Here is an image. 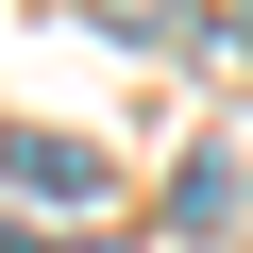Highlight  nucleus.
Masks as SVG:
<instances>
[{"label": "nucleus", "mask_w": 253, "mask_h": 253, "mask_svg": "<svg viewBox=\"0 0 253 253\" xmlns=\"http://www.w3.org/2000/svg\"><path fill=\"white\" fill-rule=\"evenodd\" d=\"M236 51H253V0H236Z\"/></svg>", "instance_id": "20e7f679"}, {"label": "nucleus", "mask_w": 253, "mask_h": 253, "mask_svg": "<svg viewBox=\"0 0 253 253\" xmlns=\"http://www.w3.org/2000/svg\"><path fill=\"white\" fill-rule=\"evenodd\" d=\"M84 17H118V34H169V0H84Z\"/></svg>", "instance_id": "7ed1b4c3"}, {"label": "nucleus", "mask_w": 253, "mask_h": 253, "mask_svg": "<svg viewBox=\"0 0 253 253\" xmlns=\"http://www.w3.org/2000/svg\"><path fill=\"white\" fill-rule=\"evenodd\" d=\"M169 219H186V236H236V219H253V169H236V152H203V169H186V203H169Z\"/></svg>", "instance_id": "f03ea898"}, {"label": "nucleus", "mask_w": 253, "mask_h": 253, "mask_svg": "<svg viewBox=\"0 0 253 253\" xmlns=\"http://www.w3.org/2000/svg\"><path fill=\"white\" fill-rule=\"evenodd\" d=\"M0 186H17V203H101V152H84V135H34V118H17V135H0Z\"/></svg>", "instance_id": "f257e3e1"}]
</instances>
